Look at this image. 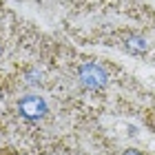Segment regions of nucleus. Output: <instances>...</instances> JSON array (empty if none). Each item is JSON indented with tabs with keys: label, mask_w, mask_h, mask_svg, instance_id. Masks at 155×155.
Returning <instances> with one entry per match:
<instances>
[{
	"label": "nucleus",
	"mask_w": 155,
	"mask_h": 155,
	"mask_svg": "<svg viewBox=\"0 0 155 155\" xmlns=\"http://www.w3.org/2000/svg\"><path fill=\"white\" fill-rule=\"evenodd\" d=\"M0 53H2V49H0Z\"/></svg>",
	"instance_id": "5"
},
{
	"label": "nucleus",
	"mask_w": 155,
	"mask_h": 155,
	"mask_svg": "<svg viewBox=\"0 0 155 155\" xmlns=\"http://www.w3.org/2000/svg\"><path fill=\"white\" fill-rule=\"evenodd\" d=\"M78 75H80V82L87 89H102L104 84H107V71H104L100 64H93V62L82 64Z\"/></svg>",
	"instance_id": "1"
},
{
	"label": "nucleus",
	"mask_w": 155,
	"mask_h": 155,
	"mask_svg": "<svg viewBox=\"0 0 155 155\" xmlns=\"http://www.w3.org/2000/svg\"><path fill=\"white\" fill-rule=\"evenodd\" d=\"M126 51L129 53H144L146 51V40L142 36H129L126 38Z\"/></svg>",
	"instance_id": "3"
},
{
	"label": "nucleus",
	"mask_w": 155,
	"mask_h": 155,
	"mask_svg": "<svg viewBox=\"0 0 155 155\" xmlns=\"http://www.w3.org/2000/svg\"><path fill=\"white\" fill-rule=\"evenodd\" d=\"M20 113H22L27 120H40L47 113V102L42 100L40 95H27L20 100Z\"/></svg>",
	"instance_id": "2"
},
{
	"label": "nucleus",
	"mask_w": 155,
	"mask_h": 155,
	"mask_svg": "<svg viewBox=\"0 0 155 155\" xmlns=\"http://www.w3.org/2000/svg\"><path fill=\"white\" fill-rule=\"evenodd\" d=\"M122 155H142V153H137V151H126V153H122Z\"/></svg>",
	"instance_id": "4"
}]
</instances>
